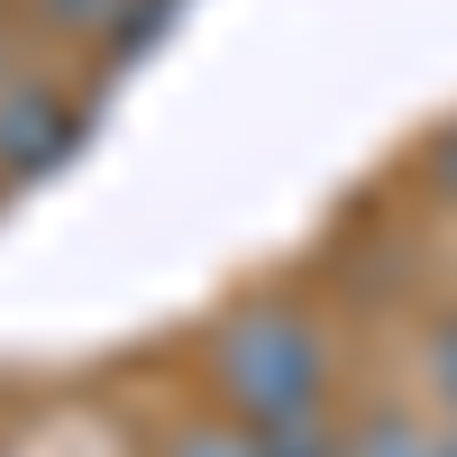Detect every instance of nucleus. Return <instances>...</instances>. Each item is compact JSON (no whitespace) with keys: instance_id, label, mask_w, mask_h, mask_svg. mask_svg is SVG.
<instances>
[{"instance_id":"obj_1","label":"nucleus","mask_w":457,"mask_h":457,"mask_svg":"<svg viewBox=\"0 0 457 457\" xmlns=\"http://www.w3.org/2000/svg\"><path fill=\"white\" fill-rule=\"evenodd\" d=\"M202 375H211V403L238 411L247 430H302L329 411V338L312 312H293L275 293L220 312V329L202 338Z\"/></svg>"},{"instance_id":"obj_2","label":"nucleus","mask_w":457,"mask_h":457,"mask_svg":"<svg viewBox=\"0 0 457 457\" xmlns=\"http://www.w3.org/2000/svg\"><path fill=\"white\" fill-rule=\"evenodd\" d=\"M83 137V101L55 73H0V183H37Z\"/></svg>"},{"instance_id":"obj_3","label":"nucleus","mask_w":457,"mask_h":457,"mask_svg":"<svg viewBox=\"0 0 457 457\" xmlns=\"http://www.w3.org/2000/svg\"><path fill=\"white\" fill-rule=\"evenodd\" d=\"M338 457H448V411H421V403H375L366 421L338 439Z\"/></svg>"},{"instance_id":"obj_4","label":"nucleus","mask_w":457,"mask_h":457,"mask_svg":"<svg viewBox=\"0 0 457 457\" xmlns=\"http://www.w3.org/2000/svg\"><path fill=\"white\" fill-rule=\"evenodd\" d=\"M146 19V0H37V28L83 37V46H129Z\"/></svg>"},{"instance_id":"obj_5","label":"nucleus","mask_w":457,"mask_h":457,"mask_svg":"<svg viewBox=\"0 0 457 457\" xmlns=\"http://www.w3.org/2000/svg\"><path fill=\"white\" fill-rule=\"evenodd\" d=\"M156 457H265V430H247L238 411H193V421H174Z\"/></svg>"},{"instance_id":"obj_6","label":"nucleus","mask_w":457,"mask_h":457,"mask_svg":"<svg viewBox=\"0 0 457 457\" xmlns=\"http://www.w3.org/2000/svg\"><path fill=\"white\" fill-rule=\"evenodd\" d=\"M421 394H430V411H448V421H457V312L421 338Z\"/></svg>"},{"instance_id":"obj_7","label":"nucleus","mask_w":457,"mask_h":457,"mask_svg":"<svg viewBox=\"0 0 457 457\" xmlns=\"http://www.w3.org/2000/svg\"><path fill=\"white\" fill-rule=\"evenodd\" d=\"M421 174H430V193H439V202L457 211V120H448V129H439V137L421 146Z\"/></svg>"},{"instance_id":"obj_8","label":"nucleus","mask_w":457,"mask_h":457,"mask_svg":"<svg viewBox=\"0 0 457 457\" xmlns=\"http://www.w3.org/2000/svg\"><path fill=\"white\" fill-rule=\"evenodd\" d=\"M448 457H457V421H448Z\"/></svg>"}]
</instances>
